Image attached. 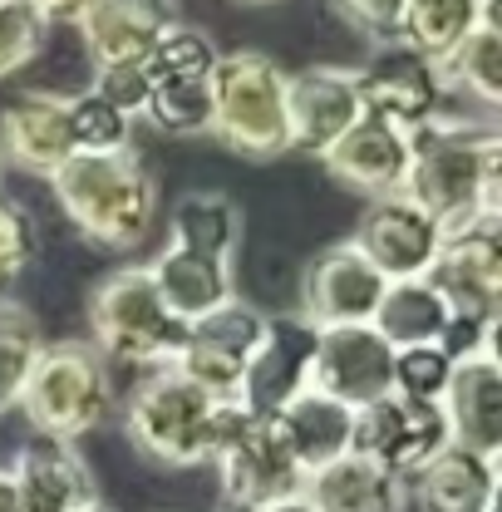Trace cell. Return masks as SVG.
<instances>
[{
  "instance_id": "6da1fadb",
  "label": "cell",
  "mask_w": 502,
  "mask_h": 512,
  "mask_svg": "<svg viewBox=\"0 0 502 512\" xmlns=\"http://www.w3.org/2000/svg\"><path fill=\"white\" fill-rule=\"evenodd\" d=\"M404 197L424 207L439 232L502 222V133L468 114H448L409 133Z\"/></svg>"
},
{
  "instance_id": "7a4b0ae2",
  "label": "cell",
  "mask_w": 502,
  "mask_h": 512,
  "mask_svg": "<svg viewBox=\"0 0 502 512\" xmlns=\"http://www.w3.org/2000/svg\"><path fill=\"white\" fill-rule=\"evenodd\" d=\"M60 212L99 252H133L148 242L158 217V188L133 148L119 153H69L45 178Z\"/></svg>"
},
{
  "instance_id": "3957f363",
  "label": "cell",
  "mask_w": 502,
  "mask_h": 512,
  "mask_svg": "<svg viewBox=\"0 0 502 512\" xmlns=\"http://www.w3.org/2000/svg\"><path fill=\"white\" fill-rule=\"evenodd\" d=\"M188 340V320L168 311L148 266H119L89 291V345L109 365L163 370L178 365Z\"/></svg>"
},
{
  "instance_id": "277c9868",
  "label": "cell",
  "mask_w": 502,
  "mask_h": 512,
  "mask_svg": "<svg viewBox=\"0 0 502 512\" xmlns=\"http://www.w3.org/2000/svg\"><path fill=\"white\" fill-rule=\"evenodd\" d=\"M212 138L237 158L271 163L291 153L286 128V69L261 50L217 55L212 69Z\"/></svg>"
},
{
  "instance_id": "5b68a950",
  "label": "cell",
  "mask_w": 502,
  "mask_h": 512,
  "mask_svg": "<svg viewBox=\"0 0 502 512\" xmlns=\"http://www.w3.org/2000/svg\"><path fill=\"white\" fill-rule=\"evenodd\" d=\"M217 399L227 394H207L202 384H192L183 370L163 365L148 370L133 384L124 409V434L143 458L163 463V468H197L212 463V414Z\"/></svg>"
},
{
  "instance_id": "8992f818",
  "label": "cell",
  "mask_w": 502,
  "mask_h": 512,
  "mask_svg": "<svg viewBox=\"0 0 502 512\" xmlns=\"http://www.w3.org/2000/svg\"><path fill=\"white\" fill-rule=\"evenodd\" d=\"M15 409H25V419L45 439H60V444H74V439L94 434L109 419V409H114L109 360L89 340L45 345Z\"/></svg>"
},
{
  "instance_id": "52a82bcc",
  "label": "cell",
  "mask_w": 502,
  "mask_h": 512,
  "mask_svg": "<svg viewBox=\"0 0 502 512\" xmlns=\"http://www.w3.org/2000/svg\"><path fill=\"white\" fill-rule=\"evenodd\" d=\"M448 444H453V434H448L439 404L384 394L375 404L355 409V453L375 458L379 468H389L404 483L419 478Z\"/></svg>"
},
{
  "instance_id": "ba28073f",
  "label": "cell",
  "mask_w": 502,
  "mask_h": 512,
  "mask_svg": "<svg viewBox=\"0 0 502 512\" xmlns=\"http://www.w3.org/2000/svg\"><path fill=\"white\" fill-rule=\"evenodd\" d=\"M424 281L458 320H498L502 311V232L498 222H473L443 232Z\"/></svg>"
},
{
  "instance_id": "9c48e42d",
  "label": "cell",
  "mask_w": 502,
  "mask_h": 512,
  "mask_svg": "<svg viewBox=\"0 0 502 512\" xmlns=\"http://www.w3.org/2000/svg\"><path fill=\"white\" fill-rule=\"evenodd\" d=\"M311 389L365 409L394 389V345L375 325H325L315 330Z\"/></svg>"
},
{
  "instance_id": "30bf717a",
  "label": "cell",
  "mask_w": 502,
  "mask_h": 512,
  "mask_svg": "<svg viewBox=\"0 0 502 512\" xmlns=\"http://www.w3.org/2000/svg\"><path fill=\"white\" fill-rule=\"evenodd\" d=\"M212 463H217L227 512H256L261 503H276V498L306 488V473L296 468L286 439L276 434V419H251Z\"/></svg>"
},
{
  "instance_id": "8fae6325",
  "label": "cell",
  "mask_w": 502,
  "mask_h": 512,
  "mask_svg": "<svg viewBox=\"0 0 502 512\" xmlns=\"http://www.w3.org/2000/svg\"><path fill=\"white\" fill-rule=\"evenodd\" d=\"M384 271L355 242H335L306 266L301 281V320L325 325H370L379 296H384Z\"/></svg>"
},
{
  "instance_id": "7c38bea8",
  "label": "cell",
  "mask_w": 502,
  "mask_h": 512,
  "mask_svg": "<svg viewBox=\"0 0 502 512\" xmlns=\"http://www.w3.org/2000/svg\"><path fill=\"white\" fill-rule=\"evenodd\" d=\"M311 350H315V325H306L301 316H266V335L251 350L242 384H237V404L271 419L281 414L301 389H311Z\"/></svg>"
},
{
  "instance_id": "4fadbf2b",
  "label": "cell",
  "mask_w": 502,
  "mask_h": 512,
  "mask_svg": "<svg viewBox=\"0 0 502 512\" xmlns=\"http://www.w3.org/2000/svg\"><path fill=\"white\" fill-rule=\"evenodd\" d=\"M261 335H266V316L247 301H227L222 311L188 325V340H183V355L173 370H183L207 394H237L242 370H247L251 350L261 345Z\"/></svg>"
},
{
  "instance_id": "5bb4252c",
  "label": "cell",
  "mask_w": 502,
  "mask_h": 512,
  "mask_svg": "<svg viewBox=\"0 0 502 512\" xmlns=\"http://www.w3.org/2000/svg\"><path fill=\"white\" fill-rule=\"evenodd\" d=\"M360 119H365V104H360L355 69L311 64L301 74H286V128H291V148L320 158L345 128H355Z\"/></svg>"
},
{
  "instance_id": "9a60e30c",
  "label": "cell",
  "mask_w": 502,
  "mask_h": 512,
  "mask_svg": "<svg viewBox=\"0 0 502 512\" xmlns=\"http://www.w3.org/2000/svg\"><path fill=\"white\" fill-rule=\"evenodd\" d=\"M360 79V104L379 124L399 128V133H419L429 119L443 114V84L439 69L419 55H409L404 45L379 50L370 69H355Z\"/></svg>"
},
{
  "instance_id": "2e32d148",
  "label": "cell",
  "mask_w": 502,
  "mask_h": 512,
  "mask_svg": "<svg viewBox=\"0 0 502 512\" xmlns=\"http://www.w3.org/2000/svg\"><path fill=\"white\" fill-rule=\"evenodd\" d=\"M439 409H443V419H448L453 444L498 458L502 453V365H498V345H483V350L453 360Z\"/></svg>"
},
{
  "instance_id": "e0dca14e",
  "label": "cell",
  "mask_w": 502,
  "mask_h": 512,
  "mask_svg": "<svg viewBox=\"0 0 502 512\" xmlns=\"http://www.w3.org/2000/svg\"><path fill=\"white\" fill-rule=\"evenodd\" d=\"M350 242L384 271V281H409V276H424L429 271L443 232H439V222L424 207H414L404 192H389V197H375L365 207L360 232Z\"/></svg>"
},
{
  "instance_id": "ac0fdd59",
  "label": "cell",
  "mask_w": 502,
  "mask_h": 512,
  "mask_svg": "<svg viewBox=\"0 0 502 512\" xmlns=\"http://www.w3.org/2000/svg\"><path fill=\"white\" fill-rule=\"evenodd\" d=\"M69 153H74V138H69L64 94L30 89L0 109V163L35 173V178H50Z\"/></svg>"
},
{
  "instance_id": "d6986e66",
  "label": "cell",
  "mask_w": 502,
  "mask_h": 512,
  "mask_svg": "<svg viewBox=\"0 0 502 512\" xmlns=\"http://www.w3.org/2000/svg\"><path fill=\"white\" fill-rule=\"evenodd\" d=\"M325 173L335 183L355 192H370V197H389V192L404 188V173H409V133L379 124V119H360L355 128H345L325 153H320Z\"/></svg>"
},
{
  "instance_id": "ffe728a7",
  "label": "cell",
  "mask_w": 502,
  "mask_h": 512,
  "mask_svg": "<svg viewBox=\"0 0 502 512\" xmlns=\"http://www.w3.org/2000/svg\"><path fill=\"white\" fill-rule=\"evenodd\" d=\"M183 20L178 0H99L84 20V50L94 69L99 64H124V60H148V50Z\"/></svg>"
},
{
  "instance_id": "44dd1931",
  "label": "cell",
  "mask_w": 502,
  "mask_h": 512,
  "mask_svg": "<svg viewBox=\"0 0 502 512\" xmlns=\"http://www.w3.org/2000/svg\"><path fill=\"white\" fill-rule=\"evenodd\" d=\"M10 478H15L20 512H79L99 498L89 463L74 453V444H60V439L25 444L20 458L10 463Z\"/></svg>"
},
{
  "instance_id": "7402d4cb",
  "label": "cell",
  "mask_w": 502,
  "mask_h": 512,
  "mask_svg": "<svg viewBox=\"0 0 502 512\" xmlns=\"http://www.w3.org/2000/svg\"><path fill=\"white\" fill-rule=\"evenodd\" d=\"M148 276L158 286V296L168 301V311L178 320H202L212 311H222L227 301H237V276L227 256L188 252V247H163L148 261Z\"/></svg>"
},
{
  "instance_id": "603a6c76",
  "label": "cell",
  "mask_w": 502,
  "mask_h": 512,
  "mask_svg": "<svg viewBox=\"0 0 502 512\" xmlns=\"http://www.w3.org/2000/svg\"><path fill=\"white\" fill-rule=\"evenodd\" d=\"M271 419H276V434L286 439L301 473H315V468H325V463H335L355 448V409L320 394V389H301Z\"/></svg>"
},
{
  "instance_id": "cb8c5ba5",
  "label": "cell",
  "mask_w": 502,
  "mask_h": 512,
  "mask_svg": "<svg viewBox=\"0 0 502 512\" xmlns=\"http://www.w3.org/2000/svg\"><path fill=\"white\" fill-rule=\"evenodd\" d=\"M306 498L315 503V512H404L409 488L404 478L379 468L375 458L350 448L345 458L306 473Z\"/></svg>"
},
{
  "instance_id": "d4e9b609",
  "label": "cell",
  "mask_w": 502,
  "mask_h": 512,
  "mask_svg": "<svg viewBox=\"0 0 502 512\" xmlns=\"http://www.w3.org/2000/svg\"><path fill=\"white\" fill-rule=\"evenodd\" d=\"M414 483H419L424 508L434 512H498L502 473L498 458H488V453L448 444Z\"/></svg>"
},
{
  "instance_id": "484cf974",
  "label": "cell",
  "mask_w": 502,
  "mask_h": 512,
  "mask_svg": "<svg viewBox=\"0 0 502 512\" xmlns=\"http://www.w3.org/2000/svg\"><path fill=\"white\" fill-rule=\"evenodd\" d=\"M483 20H498V0H404V20H399L394 45H404L419 60L439 64Z\"/></svg>"
},
{
  "instance_id": "4316f807",
  "label": "cell",
  "mask_w": 502,
  "mask_h": 512,
  "mask_svg": "<svg viewBox=\"0 0 502 512\" xmlns=\"http://www.w3.org/2000/svg\"><path fill=\"white\" fill-rule=\"evenodd\" d=\"M448 320H453V311L443 306L439 291L424 276H409V281H389L384 286L370 325L394 350H404V345H439Z\"/></svg>"
},
{
  "instance_id": "83f0119b",
  "label": "cell",
  "mask_w": 502,
  "mask_h": 512,
  "mask_svg": "<svg viewBox=\"0 0 502 512\" xmlns=\"http://www.w3.org/2000/svg\"><path fill=\"white\" fill-rule=\"evenodd\" d=\"M443 94H463L473 99L483 114H493L502 104V25L483 20L478 30H468L458 40V50H448L439 64Z\"/></svg>"
},
{
  "instance_id": "f1b7e54d",
  "label": "cell",
  "mask_w": 502,
  "mask_h": 512,
  "mask_svg": "<svg viewBox=\"0 0 502 512\" xmlns=\"http://www.w3.org/2000/svg\"><path fill=\"white\" fill-rule=\"evenodd\" d=\"M173 247L232 261L242 247V207L227 192H188L173 207Z\"/></svg>"
},
{
  "instance_id": "f546056e",
  "label": "cell",
  "mask_w": 502,
  "mask_h": 512,
  "mask_svg": "<svg viewBox=\"0 0 502 512\" xmlns=\"http://www.w3.org/2000/svg\"><path fill=\"white\" fill-rule=\"evenodd\" d=\"M138 119H148V128L168 138H207L212 133V79H153Z\"/></svg>"
},
{
  "instance_id": "4dcf8cb0",
  "label": "cell",
  "mask_w": 502,
  "mask_h": 512,
  "mask_svg": "<svg viewBox=\"0 0 502 512\" xmlns=\"http://www.w3.org/2000/svg\"><path fill=\"white\" fill-rule=\"evenodd\" d=\"M45 350V330L20 301L0 296V414H10L25 394V380Z\"/></svg>"
},
{
  "instance_id": "1f68e13d",
  "label": "cell",
  "mask_w": 502,
  "mask_h": 512,
  "mask_svg": "<svg viewBox=\"0 0 502 512\" xmlns=\"http://www.w3.org/2000/svg\"><path fill=\"white\" fill-rule=\"evenodd\" d=\"M64 114H69V138H74V153H119V148H133V119L124 109L104 104L94 89L84 94H69L64 99Z\"/></svg>"
},
{
  "instance_id": "d6a6232c",
  "label": "cell",
  "mask_w": 502,
  "mask_h": 512,
  "mask_svg": "<svg viewBox=\"0 0 502 512\" xmlns=\"http://www.w3.org/2000/svg\"><path fill=\"white\" fill-rule=\"evenodd\" d=\"M217 55H222V50L212 45L207 30L178 20V25L148 50V74H153V79H212Z\"/></svg>"
},
{
  "instance_id": "836d02e7",
  "label": "cell",
  "mask_w": 502,
  "mask_h": 512,
  "mask_svg": "<svg viewBox=\"0 0 502 512\" xmlns=\"http://www.w3.org/2000/svg\"><path fill=\"white\" fill-rule=\"evenodd\" d=\"M50 20L35 10V0H0V79L35 60L45 50Z\"/></svg>"
},
{
  "instance_id": "e575fe53",
  "label": "cell",
  "mask_w": 502,
  "mask_h": 512,
  "mask_svg": "<svg viewBox=\"0 0 502 512\" xmlns=\"http://www.w3.org/2000/svg\"><path fill=\"white\" fill-rule=\"evenodd\" d=\"M448 370H453V355L443 345H404V350H394V389L389 394L439 404Z\"/></svg>"
},
{
  "instance_id": "d590c367",
  "label": "cell",
  "mask_w": 502,
  "mask_h": 512,
  "mask_svg": "<svg viewBox=\"0 0 502 512\" xmlns=\"http://www.w3.org/2000/svg\"><path fill=\"white\" fill-rule=\"evenodd\" d=\"M104 104L124 109L128 119L143 114L148 104V89H153V74H148V60H124V64H99L94 69V84H89Z\"/></svg>"
},
{
  "instance_id": "8d00e7d4",
  "label": "cell",
  "mask_w": 502,
  "mask_h": 512,
  "mask_svg": "<svg viewBox=\"0 0 502 512\" xmlns=\"http://www.w3.org/2000/svg\"><path fill=\"white\" fill-rule=\"evenodd\" d=\"M30 261H35V227L15 202L0 197V296L25 276Z\"/></svg>"
},
{
  "instance_id": "74e56055",
  "label": "cell",
  "mask_w": 502,
  "mask_h": 512,
  "mask_svg": "<svg viewBox=\"0 0 502 512\" xmlns=\"http://www.w3.org/2000/svg\"><path fill=\"white\" fill-rule=\"evenodd\" d=\"M335 20H345L350 30H360L375 45L399 40V20H404V0H325Z\"/></svg>"
},
{
  "instance_id": "f35d334b",
  "label": "cell",
  "mask_w": 502,
  "mask_h": 512,
  "mask_svg": "<svg viewBox=\"0 0 502 512\" xmlns=\"http://www.w3.org/2000/svg\"><path fill=\"white\" fill-rule=\"evenodd\" d=\"M99 0H35V10L50 20V25H79Z\"/></svg>"
},
{
  "instance_id": "ab89813d",
  "label": "cell",
  "mask_w": 502,
  "mask_h": 512,
  "mask_svg": "<svg viewBox=\"0 0 502 512\" xmlns=\"http://www.w3.org/2000/svg\"><path fill=\"white\" fill-rule=\"evenodd\" d=\"M256 512H315V503L306 498V488H301V493H286V498H276V503H261Z\"/></svg>"
},
{
  "instance_id": "60d3db41",
  "label": "cell",
  "mask_w": 502,
  "mask_h": 512,
  "mask_svg": "<svg viewBox=\"0 0 502 512\" xmlns=\"http://www.w3.org/2000/svg\"><path fill=\"white\" fill-rule=\"evenodd\" d=\"M0 512H20V503H15V478H10V468H0Z\"/></svg>"
},
{
  "instance_id": "b9f144b4",
  "label": "cell",
  "mask_w": 502,
  "mask_h": 512,
  "mask_svg": "<svg viewBox=\"0 0 502 512\" xmlns=\"http://www.w3.org/2000/svg\"><path fill=\"white\" fill-rule=\"evenodd\" d=\"M79 512H114V508H109L104 498H94V503H84V508H79Z\"/></svg>"
},
{
  "instance_id": "7bdbcfd3",
  "label": "cell",
  "mask_w": 502,
  "mask_h": 512,
  "mask_svg": "<svg viewBox=\"0 0 502 512\" xmlns=\"http://www.w3.org/2000/svg\"><path fill=\"white\" fill-rule=\"evenodd\" d=\"M237 5H276V0H237Z\"/></svg>"
},
{
  "instance_id": "ee69618b",
  "label": "cell",
  "mask_w": 502,
  "mask_h": 512,
  "mask_svg": "<svg viewBox=\"0 0 502 512\" xmlns=\"http://www.w3.org/2000/svg\"><path fill=\"white\" fill-rule=\"evenodd\" d=\"M0 178H5V163H0Z\"/></svg>"
}]
</instances>
